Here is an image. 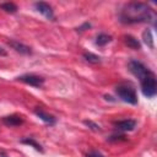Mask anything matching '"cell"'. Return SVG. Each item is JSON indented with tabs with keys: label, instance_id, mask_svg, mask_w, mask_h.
Listing matches in <instances>:
<instances>
[{
	"label": "cell",
	"instance_id": "3",
	"mask_svg": "<svg viewBox=\"0 0 157 157\" xmlns=\"http://www.w3.org/2000/svg\"><path fill=\"white\" fill-rule=\"evenodd\" d=\"M117 94L119 96V98L126 103L130 104H136L137 103V96L136 92L134 90V87L129 86V85H119L115 88Z\"/></svg>",
	"mask_w": 157,
	"mask_h": 157
},
{
	"label": "cell",
	"instance_id": "13",
	"mask_svg": "<svg viewBox=\"0 0 157 157\" xmlns=\"http://www.w3.org/2000/svg\"><path fill=\"white\" fill-rule=\"evenodd\" d=\"M110 36H108V34H105V33H101V34H98L97 36V39H96V44L97 45H105V44H108L109 42H110Z\"/></svg>",
	"mask_w": 157,
	"mask_h": 157
},
{
	"label": "cell",
	"instance_id": "20",
	"mask_svg": "<svg viewBox=\"0 0 157 157\" xmlns=\"http://www.w3.org/2000/svg\"><path fill=\"white\" fill-rule=\"evenodd\" d=\"M0 55H2V56H5V55H6V52H5L1 47H0Z\"/></svg>",
	"mask_w": 157,
	"mask_h": 157
},
{
	"label": "cell",
	"instance_id": "14",
	"mask_svg": "<svg viewBox=\"0 0 157 157\" xmlns=\"http://www.w3.org/2000/svg\"><path fill=\"white\" fill-rule=\"evenodd\" d=\"M0 9L6 11V12H10V13H13L17 11V6L13 2H4L0 5Z\"/></svg>",
	"mask_w": 157,
	"mask_h": 157
},
{
	"label": "cell",
	"instance_id": "17",
	"mask_svg": "<svg viewBox=\"0 0 157 157\" xmlns=\"http://www.w3.org/2000/svg\"><path fill=\"white\" fill-rule=\"evenodd\" d=\"M83 123H85V125H87V126H88L91 130H93V131H99V130H101L99 125L96 124V123H93V121H91V120H85Z\"/></svg>",
	"mask_w": 157,
	"mask_h": 157
},
{
	"label": "cell",
	"instance_id": "5",
	"mask_svg": "<svg viewBox=\"0 0 157 157\" xmlns=\"http://www.w3.org/2000/svg\"><path fill=\"white\" fill-rule=\"evenodd\" d=\"M20 81L29 85V86H33V87H40L43 83H44V78L38 76V75H34V74H26V75H22L18 77Z\"/></svg>",
	"mask_w": 157,
	"mask_h": 157
},
{
	"label": "cell",
	"instance_id": "10",
	"mask_svg": "<svg viewBox=\"0 0 157 157\" xmlns=\"http://www.w3.org/2000/svg\"><path fill=\"white\" fill-rule=\"evenodd\" d=\"M2 121L7 126H17V125H21L23 123V119L18 115H9V117H5L2 119Z\"/></svg>",
	"mask_w": 157,
	"mask_h": 157
},
{
	"label": "cell",
	"instance_id": "15",
	"mask_svg": "<svg viewBox=\"0 0 157 157\" xmlns=\"http://www.w3.org/2000/svg\"><path fill=\"white\" fill-rule=\"evenodd\" d=\"M21 142L22 144H26V145H29V146H32V147H34L37 151H40V152H43V148H42V146L38 144V142H36V140H33V139H23V140H21Z\"/></svg>",
	"mask_w": 157,
	"mask_h": 157
},
{
	"label": "cell",
	"instance_id": "9",
	"mask_svg": "<svg viewBox=\"0 0 157 157\" xmlns=\"http://www.w3.org/2000/svg\"><path fill=\"white\" fill-rule=\"evenodd\" d=\"M34 114H36L38 118H40L44 123H47V124H49V125H54V124H55V118H54L53 115L45 113V112L42 110V109H36V110H34Z\"/></svg>",
	"mask_w": 157,
	"mask_h": 157
},
{
	"label": "cell",
	"instance_id": "21",
	"mask_svg": "<svg viewBox=\"0 0 157 157\" xmlns=\"http://www.w3.org/2000/svg\"><path fill=\"white\" fill-rule=\"evenodd\" d=\"M1 157H6V156H1Z\"/></svg>",
	"mask_w": 157,
	"mask_h": 157
},
{
	"label": "cell",
	"instance_id": "11",
	"mask_svg": "<svg viewBox=\"0 0 157 157\" xmlns=\"http://www.w3.org/2000/svg\"><path fill=\"white\" fill-rule=\"evenodd\" d=\"M124 40H125V44L128 47H130L131 49H140L141 48V44L139 43V40L136 38H134L132 36H125L124 37Z\"/></svg>",
	"mask_w": 157,
	"mask_h": 157
},
{
	"label": "cell",
	"instance_id": "8",
	"mask_svg": "<svg viewBox=\"0 0 157 157\" xmlns=\"http://www.w3.org/2000/svg\"><path fill=\"white\" fill-rule=\"evenodd\" d=\"M12 49H15L17 53H20V54H31L32 52H31V48L29 47H27V45H25V44H22V43H20V42H16V40H10L9 43H7Z\"/></svg>",
	"mask_w": 157,
	"mask_h": 157
},
{
	"label": "cell",
	"instance_id": "12",
	"mask_svg": "<svg viewBox=\"0 0 157 157\" xmlns=\"http://www.w3.org/2000/svg\"><path fill=\"white\" fill-rule=\"evenodd\" d=\"M142 39H144V42L147 44V47L153 48V37H152V33H151L150 29H146V31L142 33Z\"/></svg>",
	"mask_w": 157,
	"mask_h": 157
},
{
	"label": "cell",
	"instance_id": "16",
	"mask_svg": "<svg viewBox=\"0 0 157 157\" xmlns=\"http://www.w3.org/2000/svg\"><path fill=\"white\" fill-rule=\"evenodd\" d=\"M83 58L88 63H92V64H98L101 61V58L96 54H92V53H83Z\"/></svg>",
	"mask_w": 157,
	"mask_h": 157
},
{
	"label": "cell",
	"instance_id": "4",
	"mask_svg": "<svg viewBox=\"0 0 157 157\" xmlns=\"http://www.w3.org/2000/svg\"><path fill=\"white\" fill-rule=\"evenodd\" d=\"M129 70H130V72L134 75V76H136L137 78H142L150 70H147L146 69V66L144 65V64H141L140 61H136V60H131L130 63H129Z\"/></svg>",
	"mask_w": 157,
	"mask_h": 157
},
{
	"label": "cell",
	"instance_id": "18",
	"mask_svg": "<svg viewBox=\"0 0 157 157\" xmlns=\"http://www.w3.org/2000/svg\"><path fill=\"white\" fill-rule=\"evenodd\" d=\"M87 157H104L101 152H98V151H91L88 155H87Z\"/></svg>",
	"mask_w": 157,
	"mask_h": 157
},
{
	"label": "cell",
	"instance_id": "6",
	"mask_svg": "<svg viewBox=\"0 0 157 157\" xmlns=\"http://www.w3.org/2000/svg\"><path fill=\"white\" fill-rule=\"evenodd\" d=\"M34 6H36V9L44 16V17H47V18H49V20H52L53 17H54V13H53V10H52V6L49 5V4H47V2H43V1H39V2H36L34 4Z\"/></svg>",
	"mask_w": 157,
	"mask_h": 157
},
{
	"label": "cell",
	"instance_id": "7",
	"mask_svg": "<svg viewBox=\"0 0 157 157\" xmlns=\"http://www.w3.org/2000/svg\"><path fill=\"white\" fill-rule=\"evenodd\" d=\"M135 126H136V121L132 119H125V120L115 123V128L119 131H131L134 130Z\"/></svg>",
	"mask_w": 157,
	"mask_h": 157
},
{
	"label": "cell",
	"instance_id": "2",
	"mask_svg": "<svg viewBox=\"0 0 157 157\" xmlns=\"http://www.w3.org/2000/svg\"><path fill=\"white\" fill-rule=\"evenodd\" d=\"M140 83H141V91L144 93V96L151 98L156 94L157 92V82H156V76L153 72L148 71L141 80H140Z\"/></svg>",
	"mask_w": 157,
	"mask_h": 157
},
{
	"label": "cell",
	"instance_id": "19",
	"mask_svg": "<svg viewBox=\"0 0 157 157\" xmlns=\"http://www.w3.org/2000/svg\"><path fill=\"white\" fill-rule=\"evenodd\" d=\"M91 27V25L90 23H85L83 26H81L80 28H78V31H85V28H90Z\"/></svg>",
	"mask_w": 157,
	"mask_h": 157
},
{
	"label": "cell",
	"instance_id": "1",
	"mask_svg": "<svg viewBox=\"0 0 157 157\" xmlns=\"http://www.w3.org/2000/svg\"><path fill=\"white\" fill-rule=\"evenodd\" d=\"M155 20L153 11L144 2H129L120 12V21L123 23H140Z\"/></svg>",
	"mask_w": 157,
	"mask_h": 157
}]
</instances>
